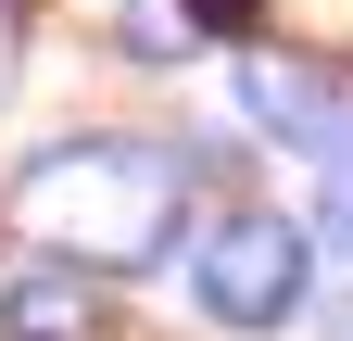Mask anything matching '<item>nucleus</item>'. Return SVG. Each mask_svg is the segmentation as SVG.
Instances as JSON below:
<instances>
[{
  "label": "nucleus",
  "instance_id": "f257e3e1",
  "mask_svg": "<svg viewBox=\"0 0 353 341\" xmlns=\"http://www.w3.org/2000/svg\"><path fill=\"white\" fill-rule=\"evenodd\" d=\"M13 215L63 266H164L176 215H190V177L152 139H63V152H38L13 177Z\"/></svg>",
  "mask_w": 353,
  "mask_h": 341
},
{
  "label": "nucleus",
  "instance_id": "f03ea898",
  "mask_svg": "<svg viewBox=\"0 0 353 341\" xmlns=\"http://www.w3.org/2000/svg\"><path fill=\"white\" fill-rule=\"evenodd\" d=\"M303 278H316V240H303L290 215H228L202 253H190V291L214 329H278L303 316Z\"/></svg>",
  "mask_w": 353,
  "mask_h": 341
},
{
  "label": "nucleus",
  "instance_id": "7ed1b4c3",
  "mask_svg": "<svg viewBox=\"0 0 353 341\" xmlns=\"http://www.w3.org/2000/svg\"><path fill=\"white\" fill-rule=\"evenodd\" d=\"M240 101H252L265 126H278V139H303L316 164H341V152H353V101L328 89V76L278 64V51H252V64H240Z\"/></svg>",
  "mask_w": 353,
  "mask_h": 341
},
{
  "label": "nucleus",
  "instance_id": "20e7f679",
  "mask_svg": "<svg viewBox=\"0 0 353 341\" xmlns=\"http://www.w3.org/2000/svg\"><path fill=\"white\" fill-rule=\"evenodd\" d=\"M114 316H101V266H26L13 291H0V341H101Z\"/></svg>",
  "mask_w": 353,
  "mask_h": 341
},
{
  "label": "nucleus",
  "instance_id": "39448f33",
  "mask_svg": "<svg viewBox=\"0 0 353 341\" xmlns=\"http://www.w3.org/2000/svg\"><path fill=\"white\" fill-rule=\"evenodd\" d=\"M316 253H328V266H353V152L328 164V202H316Z\"/></svg>",
  "mask_w": 353,
  "mask_h": 341
},
{
  "label": "nucleus",
  "instance_id": "423d86ee",
  "mask_svg": "<svg viewBox=\"0 0 353 341\" xmlns=\"http://www.w3.org/2000/svg\"><path fill=\"white\" fill-rule=\"evenodd\" d=\"M190 26H252V0H190Z\"/></svg>",
  "mask_w": 353,
  "mask_h": 341
},
{
  "label": "nucleus",
  "instance_id": "0eeeda50",
  "mask_svg": "<svg viewBox=\"0 0 353 341\" xmlns=\"http://www.w3.org/2000/svg\"><path fill=\"white\" fill-rule=\"evenodd\" d=\"M0 76H13V64H0Z\"/></svg>",
  "mask_w": 353,
  "mask_h": 341
}]
</instances>
